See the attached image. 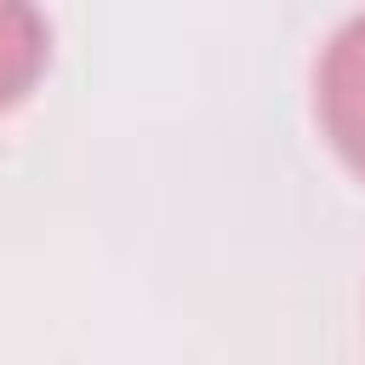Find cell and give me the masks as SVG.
<instances>
[{
    "label": "cell",
    "instance_id": "obj_1",
    "mask_svg": "<svg viewBox=\"0 0 365 365\" xmlns=\"http://www.w3.org/2000/svg\"><path fill=\"white\" fill-rule=\"evenodd\" d=\"M314 108L336 154L365 177V11H354L325 40L314 68Z\"/></svg>",
    "mask_w": 365,
    "mask_h": 365
},
{
    "label": "cell",
    "instance_id": "obj_2",
    "mask_svg": "<svg viewBox=\"0 0 365 365\" xmlns=\"http://www.w3.org/2000/svg\"><path fill=\"white\" fill-rule=\"evenodd\" d=\"M46 51H51L46 17L23 0H0V108L34 86V74L46 68Z\"/></svg>",
    "mask_w": 365,
    "mask_h": 365
}]
</instances>
